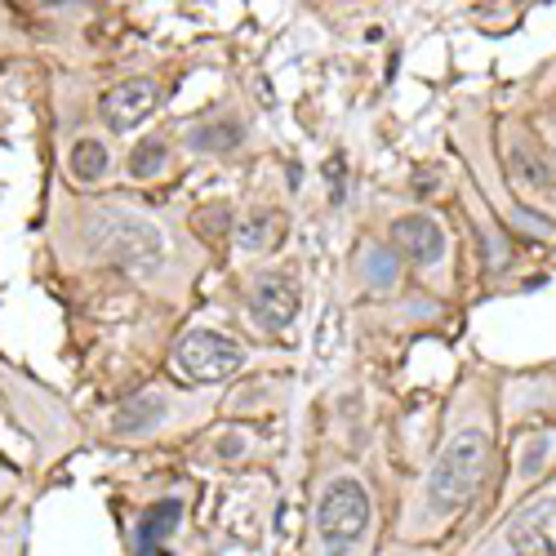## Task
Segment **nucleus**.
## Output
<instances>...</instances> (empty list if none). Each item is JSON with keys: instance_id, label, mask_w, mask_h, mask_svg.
Here are the masks:
<instances>
[{"instance_id": "1", "label": "nucleus", "mask_w": 556, "mask_h": 556, "mask_svg": "<svg viewBox=\"0 0 556 556\" xmlns=\"http://www.w3.org/2000/svg\"><path fill=\"white\" fill-rule=\"evenodd\" d=\"M89 245H94V254H103L108 263L134 267V271L156 267L165 254L161 231L148 218L125 214V210H99L89 218Z\"/></svg>"}, {"instance_id": "2", "label": "nucleus", "mask_w": 556, "mask_h": 556, "mask_svg": "<svg viewBox=\"0 0 556 556\" xmlns=\"http://www.w3.org/2000/svg\"><path fill=\"white\" fill-rule=\"evenodd\" d=\"M485 458H490V450H485L481 432H463L458 441H450L441 450L437 468L428 477V498L437 513H458V507L477 494V485L485 477Z\"/></svg>"}, {"instance_id": "3", "label": "nucleus", "mask_w": 556, "mask_h": 556, "mask_svg": "<svg viewBox=\"0 0 556 556\" xmlns=\"http://www.w3.org/2000/svg\"><path fill=\"white\" fill-rule=\"evenodd\" d=\"M316 530H320L326 552H334V556H343L361 543V534L369 530V494L361 490V481H352V477L330 481V490L320 494V507H316Z\"/></svg>"}, {"instance_id": "4", "label": "nucleus", "mask_w": 556, "mask_h": 556, "mask_svg": "<svg viewBox=\"0 0 556 556\" xmlns=\"http://www.w3.org/2000/svg\"><path fill=\"white\" fill-rule=\"evenodd\" d=\"M178 369L197 383H223L227 375H237V369L245 365V352L237 339L227 334H214V330H192L188 339L178 343Z\"/></svg>"}, {"instance_id": "5", "label": "nucleus", "mask_w": 556, "mask_h": 556, "mask_svg": "<svg viewBox=\"0 0 556 556\" xmlns=\"http://www.w3.org/2000/svg\"><path fill=\"white\" fill-rule=\"evenodd\" d=\"M503 539L513 556H556V494L517 513Z\"/></svg>"}, {"instance_id": "6", "label": "nucleus", "mask_w": 556, "mask_h": 556, "mask_svg": "<svg viewBox=\"0 0 556 556\" xmlns=\"http://www.w3.org/2000/svg\"><path fill=\"white\" fill-rule=\"evenodd\" d=\"M299 303H303V294H299L294 276L267 271V276H258V286L250 294V316L258 320L263 330H286L290 320L299 316Z\"/></svg>"}, {"instance_id": "7", "label": "nucleus", "mask_w": 556, "mask_h": 556, "mask_svg": "<svg viewBox=\"0 0 556 556\" xmlns=\"http://www.w3.org/2000/svg\"><path fill=\"white\" fill-rule=\"evenodd\" d=\"M156 99L161 94H156L152 80H125V85H116V89L103 94V121L112 129H129L156 108Z\"/></svg>"}, {"instance_id": "8", "label": "nucleus", "mask_w": 556, "mask_h": 556, "mask_svg": "<svg viewBox=\"0 0 556 556\" xmlns=\"http://www.w3.org/2000/svg\"><path fill=\"white\" fill-rule=\"evenodd\" d=\"M392 241L414 258V263H437L445 254V231L428 214H405L392 223Z\"/></svg>"}, {"instance_id": "9", "label": "nucleus", "mask_w": 556, "mask_h": 556, "mask_svg": "<svg viewBox=\"0 0 556 556\" xmlns=\"http://www.w3.org/2000/svg\"><path fill=\"white\" fill-rule=\"evenodd\" d=\"M165 396L161 392H138V396H129L121 409H116V419H112V428L121 432V437H143V432H152L161 419H165Z\"/></svg>"}, {"instance_id": "10", "label": "nucleus", "mask_w": 556, "mask_h": 556, "mask_svg": "<svg viewBox=\"0 0 556 556\" xmlns=\"http://www.w3.org/2000/svg\"><path fill=\"white\" fill-rule=\"evenodd\" d=\"M237 237L245 250H263V245H276L281 241V214H271V210H250L237 227Z\"/></svg>"}, {"instance_id": "11", "label": "nucleus", "mask_w": 556, "mask_h": 556, "mask_svg": "<svg viewBox=\"0 0 556 556\" xmlns=\"http://www.w3.org/2000/svg\"><path fill=\"white\" fill-rule=\"evenodd\" d=\"M108 174V148L99 143V138H80V143L72 148V178L76 182H99Z\"/></svg>"}, {"instance_id": "12", "label": "nucleus", "mask_w": 556, "mask_h": 556, "mask_svg": "<svg viewBox=\"0 0 556 556\" xmlns=\"http://www.w3.org/2000/svg\"><path fill=\"white\" fill-rule=\"evenodd\" d=\"M165 161H169V148H165V138H143V143H138V148L129 152L125 169H129V178L148 182V178H156V174L165 169Z\"/></svg>"}, {"instance_id": "13", "label": "nucleus", "mask_w": 556, "mask_h": 556, "mask_svg": "<svg viewBox=\"0 0 556 556\" xmlns=\"http://www.w3.org/2000/svg\"><path fill=\"white\" fill-rule=\"evenodd\" d=\"M188 143L197 152H227V148H237L241 143V125L237 121H214V125H201L188 134Z\"/></svg>"}, {"instance_id": "14", "label": "nucleus", "mask_w": 556, "mask_h": 556, "mask_svg": "<svg viewBox=\"0 0 556 556\" xmlns=\"http://www.w3.org/2000/svg\"><path fill=\"white\" fill-rule=\"evenodd\" d=\"M365 276H369V286L388 290L396 281V258L388 250H365Z\"/></svg>"}, {"instance_id": "15", "label": "nucleus", "mask_w": 556, "mask_h": 556, "mask_svg": "<svg viewBox=\"0 0 556 556\" xmlns=\"http://www.w3.org/2000/svg\"><path fill=\"white\" fill-rule=\"evenodd\" d=\"M326 178H330V201L339 205V201H343V188H348V165H343V156H330V161H326Z\"/></svg>"}, {"instance_id": "16", "label": "nucleus", "mask_w": 556, "mask_h": 556, "mask_svg": "<svg viewBox=\"0 0 556 556\" xmlns=\"http://www.w3.org/2000/svg\"><path fill=\"white\" fill-rule=\"evenodd\" d=\"M134 556H174L165 539H134Z\"/></svg>"}, {"instance_id": "17", "label": "nucleus", "mask_w": 556, "mask_h": 556, "mask_svg": "<svg viewBox=\"0 0 556 556\" xmlns=\"http://www.w3.org/2000/svg\"><path fill=\"white\" fill-rule=\"evenodd\" d=\"M543 454H547V441H534V450H530V458L521 463V472H526V477H530V472L539 468V463H543Z\"/></svg>"}]
</instances>
